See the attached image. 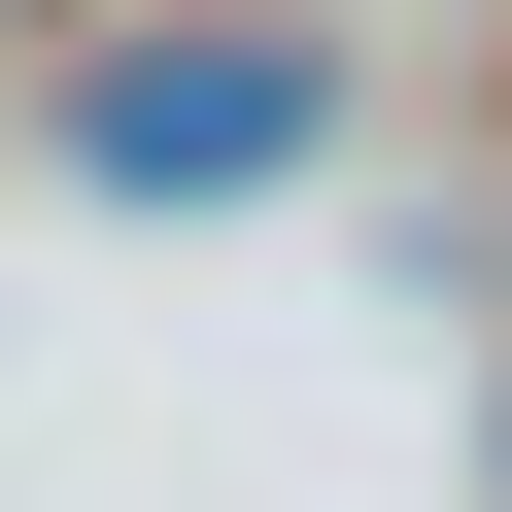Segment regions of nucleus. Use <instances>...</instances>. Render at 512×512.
Returning <instances> with one entry per match:
<instances>
[{
    "instance_id": "f257e3e1",
    "label": "nucleus",
    "mask_w": 512,
    "mask_h": 512,
    "mask_svg": "<svg viewBox=\"0 0 512 512\" xmlns=\"http://www.w3.org/2000/svg\"><path fill=\"white\" fill-rule=\"evenodd\" d=\"M274 137H308V69H274V35H205V69H137V103H103V171H137V205H171V171H274Z\"/></svg>"
}]
</instances>
